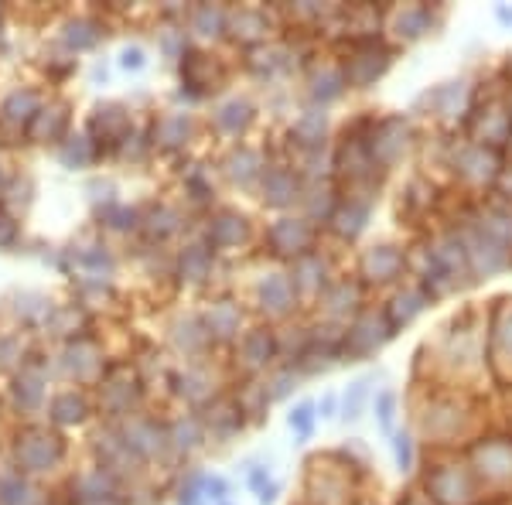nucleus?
Wrapping results in <instances>:
<instances>
[{
    "label": "nucleus",
    "mask_w": 512,
    "mask_h": 505,
    "mask_svg": "<svg viewBox=\"0 0 512 505\" xmlns=\"http://www.w3.org/2000/svg\"><path fill=\"white\" fill-rule=\"evenodd\" d=\"M396 465H400V471H410V465H414V444H410L407 430L396 434Z\"/></svg>",
    "instance_id": "nucleus-4"
},
{
    "label": "nucleus",
    "mask_w": 512,
    "mask_h": 505,
    "mask_svg": "<svg viewBox=\"0 0 512 505\" xmlns=\"http://www.w3.org/2000/svg\"><path fill=\"white\" fill-rule=\"evenodd\" d=\"M274 499H277V485H270V488H263V492H260V505H270Z\"/></svg>",
    "instance_id": "nucleus-10"
},
{
    "label": "nucleus",
    "mask_w": 512,
    "mask_h": 505,
    "mask_svg": "<svg viewBox=\"0 0 512 505\" xmlns=\"http://www.w3.org/2000/svg\"><path fill=\"white\" fill-rule=\"evenodd\" d=\"M366 389H369V379H359V383L352 386V393H345V420L359 417V407H362V400H366Z\"/></svg>",
    "instance_id": "nucleus-3"
},
{
    "label": "nucleus",
    "mask_w": 512,
    "mask_h": 505,
    "mask_svg": "<svg viewBox=\"0 0 512 505\" xmlns=\"http://www.w3.org/2000/svg\"><path fill=\"white\" fill-rule=\"evenodd\" d=\"M379 427H383L386 434L393 430V393L379 396Z\"/></svg>",
    "instance_id": "nucleus-6"
},
{
    "label": "nucleus",
    "mask_w": 512,
    "mask_h": 505,
    "mask_svg": "<svg viewBox=\"0 0 512 505\" xmlns=\"http://www.w3.org/2000/svg\"><path fill=\"white\" fill-rule=\"evenodd\" d=\"M11 236H14V222L7 215H0V243H11Z\"/></svg>",
    "instance_id": "nucleus-9"
},
{
    "label": "nucleus",
    "mask_w": 512,
    "mask_h": 505,
    "mask_svg": "<svg viewBox=\"0 0 512 505\" xmlns=\"http://www.w3.org/2000/svg\"><path fill=\"white\" fill-rule=\"evenodd\" d=\"M120 65L123 69H144V52H140V48H127V52L120 55Z\"/></svg>",
    "instance_id": "nucleus-8"
},
{
    "label": "nucleus",
    "mask_w": 512,
    "mask_h": 505,
    "mask_svg": "<svg viewBox=\"0 0 512 505\" xmlns=\"http://www.w3.org/2000/svg\"><path fill=\"white\" fill-rule=\"evenodd\" d=\"M4 110H7V117H14V120L21 117L18 110H24V117H31L28 110H35V96H31V93H14L11 99H7V106H4Z\"/></svg>",
    "instance_id": "nucleus-5"
},
{
    "label": "nucleus",
    "mask_w": 512,
    "mask_h": 505,
    "mask_svg": "<svg viewBox=\"0 0 512 505\" xmlns=\"http://www.w3.org/2000/svg\"><path fill=\"white\" fill-rule=\"evenodd\" d=\"M89 157V147H86V140L79 137V147L76 144H69V151H62V161L65 164H82Z\"/></svg>",
    "instance_id": "nucleus-7"
},
{
    "label": "nucleus",
    "mask_w": 512,
    "mask_h": 505,
    "mask_svg": "<svg viewBox=\"0 0 512 505\" xmlns=\"http://www.w3.org/2000/svg\"><path fill=\"white\" fill-rule=\"evenodd\" d=\"M287 424H291L301 437H308L311 424H315V407H311V403H301V407H297L291 417H287Z\"/></svg>",
    "instance_id": "nucleus-2"
},
{
    "label": "nucleus",
    "mask_w": 512,
    "mask_h": 505,
    "mask_svg": "<svg viewBox=\"0 0 512 505\" xmlns=\"http://www.w3.org/2000/svg\"><path fill=\"white\" fill-rule=\"evenodd\" d=\"M82 413H86V403L76 393H65L55 400V420H62V424H76V420H82Z\"/></svg>",
    "instance_id": "nucleus-1"
}]
</instances>
